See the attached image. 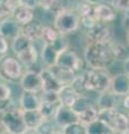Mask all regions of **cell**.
Masks as SVG:
<instances>
[{
    "mask_svg": "<svg viewBox=\"0 0 129 134\" xmlns=\"http://www.w3.org/2000/svg\"><path fill=\"white\" fill-rule=\"evenodd\" d=\"M53 120L57 126L62 130L73 123L80 122V117H79L78 113L72 107L64 106V105H61L59 107V110H57L55 116L53 117Z\"/></svg>",
    "mask_w": 129,
    "mask_h": 134,
    "instance_id": "obj_11",
    "label": "cell"
},
{
    "mask_svg": "<svg viewBox=\"0 0 129 134\" xmlns=\"http://www.w3.org/2000/svg\"><path fill=\"white\" fill-rule=\"evenodd\" d=\"M42 93L43 95L40 96L42 103L39 111L45 119H53L59 107L62 105L60 102L59 93H45V92H42Z\"/></svg>",
    "mask_w": 129,
    "mask_h": 134,
    "instance_id": "obj_9",
    "label": "cell"
},
{
    "mask_svg": "<svg viewBox=\"0 0 129 134\" xmlns=\"http://www.w3.org/2000/svg\"><path fill=\"white\" fill-rule=\"evenodd\" d=\"M38 56H39L38 50H37L36 46L34 45L32 48H29L25 53L20 54L19 56H17V58L20 60V63H22L24 66L32 67V66H34L36 64L37 60H38Z\"/></svg>",
    "mask_w": 129,
    "mask_h": 134,
    "instance_id": "obj_26",
    "label": "cell"
},
{
    "mask_svg": "<svg viewBox=\"0 0 129 134\" xmlns=\"http://www.w3.org/2000/svg\"><path fill=\"white\" fill-rule=\"evenodd\" d=\"M117 96L110 90L100 93L97 99V106L99 110H108V108H117Z\"/></svg>",
    "mask_w": 129,
    "mask_h": 134,
    "instance_id": "obj_22",
    "label": "cell"
},
{
    "mask_svg": "<svg viewBox=\"0 0 129 134\" xmlns=\"http://www.w3.org/2000/svg\"><path fill=\"white\" fill-rule=\"evenodd\" d=\"M22 134H38L36 132V130H33V129H27L26 131H24Z\"/></svg>",
    "mask_w": 129,
    "mask_h": 134,
    "instance_id": "obj_40",
    "label": "cell"
},
{
    "mask_svg": "<svg viewBox=\"0 0 129 134\" xmlns=\"http://www.w3.org/2000/svg\"><path fill=\"white\" fill-rule=\"evenodd\" d=\"M81 96L79 91L73 85H64L62 90L59 92V97L62 105L72 107L76 99Z\"/></svg>",
    "mask_w": 129,
    "mask_h": 134,
    "instance_id": "obj_20",
    "label": "cell"
},
{
    "mask_svg": "<svg viewBox=\"0 0 129 134\" xmlns=\"http://www.w3.org/2000/svg\"><path fill=\"white\" fill-rule=\"evenodd\" d=\"M34 43H35L34 40H32L29 37H27L26 35H24L22 32L17 38H15L11 41V49L16 55V57H17L20 55V54H23V53L26 52V50L32 48L33 46L35 45Z\"/></svg>",
    "mask_w": 129,
    "mask_h": 134,
    "instance_id": "obj_21",
    "label": "cell"
},
{
    "mask_svg": "<svg viewBox=\"0 0 129 134\" xmlns=\"http://www.w3.org/2000/svg\"><path fill=\"white\" fill-rule=\"evenodd\" d=\"M1 120L3 130H7L14 134H22L27 130L24 120V113L19 105H11L9 108L1 112Z\"/></svg>",
    "mask_w": 129,
    "mask_h": 134,
    "instance_id": "obj_4",
    "label": "cell"
},
{
    "mask_svg": "<svg viewBox=\"0 0 129 134\" xmlns=\"http://www.w3.org/2000/svg\"><path fill=\"white\" fill-rule=\"evenodd\" d=\"M19 83L23 91L34 92V93L43 92V79H42L40 72H35L32 69L26 70L23 74Z\"/></svg>",
    "mask_w": 129,
    "mask_h": 134,
    "instance_id": "obj_10",
    "label": "cell"
},
{
    "mask_svg": "<svg viewBox=\"0 0 129 134\" xmlns=\"http://www.w3.org/2000/svg\"><path fill=\"white\" fill-rule=\"evenodd\" d=\"M123 63H125V65H126V72L129 73V58H128L127 60H125Z\"/></svg>",
    "mask_w": 129,
    "mask_h": 134,
    "instance_id": "obj_42",
    "label": "cell"
},
{
    "mask_svg": "<svg viewBox=\"0 0 129 134\" xmlns=\"http://www.w3.org/2000/svg\"><path fill=\"white\" fill-rule=\"evenodd\" d=\"M111 5L116 10L125 12L129 8V0H111Z\"/></svg>",
    "mask_w": 129,
    "mask_h": 134,
    "instance_id": "obj_35",
    "label": "cell"
},
{
    "mask_svg": "<svg viewBox=\"0 0 129 134\" xmlns=\"http://www.w3.org/2000/svg\"><path fill=\"white\" fill-rule=\"evenodd\" d=\"M18 2L12 0H0V21L5 20L8 17H11L12 11Z\"/></svg>",
    "mask_w": 129,
    "mask_h": 134,
    "instance_id": "obj_30",
    "label": "cell"
},
{
    "mask_svg": "<svg viewBox=\"0 0 129 134\" xmlns=\"http://www.w3.org/2000/svg\"><path fill=\"white\" fill-rule=\"evenodd\" d=\"M35 130L38 134H53L56 131L55 122L54 120L52 121V119H45Z\"/></svg>",
    "mask_w": 129,
    "mask_h": 134,
    "instance_id": "obj_31",
    "label": "cell"
},
{
    "mask_svg": "<svg viewBox=\"0 0 129 134\" xmlns=\"http://www.w3.org/2000/svg\"><path fill=\"white\" fill-rule=\"evenodd\" d=\"M62 34H60L56 30L55 27L52 26H44L43 34H42V38L40 40L43 41V44H54L55 41L60 38V36Z\"/></svg>",
    "mask_w": 129,
    "mask_h": 134,
    "instance_id": "obj_29",
    "label": "cell"
},
{
    "mask_svg": "<svg viewBox=\"0 0 129 134\" xmlns=\"http://www.w3.org/2000/svg\"><path fill=\"white\" fill-rule=\"evenodd\" d=\"M117 10L115 9V7L108 3L101 2L99 5L94 6L93 14L95 19L98 20V23H103V24H110L112 21H115L117 18Z\"/></svg>",
    "mask_w": 129,
    "mask_h": 134,
    "instance_id": "obj_15",
    "label": "cell"
},
{
    "mask_svg": "<svg viewBox=\"0 0 129 134\" xmlns=\"http://www.w3.org/2000/svg\"><path fill=\"white\" fill-rule=\"evenodd\" d=\"M93 104H95V103H92L88 97H85V96L81 95L80 97L76 99V102L73 104L72 108L78 113V115H79V114H81L82 112H84L86 108H89L90 106H92Z\"/></svg>",
    "mask_w": 129,
    "mask_h": 134,
    "instance_id": "obj_33",
    "label": "cell"
},
{
    "mask_svg": "<svg viewBox=\"0 0 129 134\" xmlns=\"http://www.w3.org/2000/svg\"><path fill=\"white\" fill-rule=\"evenodd\" d=\"M9 47H10L9 40L0 34V55L5 56L8 53V50H9Z\"/></svg>",
    "mask_w": 129,
    "mask_h": 134,
    "instance_id": "obj_36",
    "label": "cell"
},
{
    "mask_svg": "<svg viewBox=\"0 0 129 134\" xmlns=\"http://www.w3.org/2000/svg\"><path fill=\"white\" fill-rule=\"evenodd\" d=\"M110 91L119 97L129 94V73L122 72L112 75Z\"/></svg>",
    "mask_w": 129,
    "mask_h": 134,
    "instance_id": "obj_12",
    "label": "cell"
},
{
    "mask_svg": "<svg viewBox=\"0 0 129 134\" xmlns=\"http://www.w3.org/2000/svg\"><path fill=\"white\" fill-rule=\"evenodd\" d=\"M11 88L6 82L2 81L0 77V104L2 103H8L11 100Z\"/></svg>",
    "mask_w": 129,
    "mask_h": 134,
    "instance_id": "obj_34",
    "label": "cell"
},
{
    "mask_svg": "<svg viewBox=\"0 0 129 134\" xmlns=\"http://www.w3.org/2000/svg\"><path fill=\"white\" fill-rule=\"evenodd\" d=\"M94 6L88 3L85 1H83L82 3H79V6L76 7V12L80 16L81 19V26L86 29H89L91 27H93L95 24L98 23V20L95 19L94 14H93Z\"/></svg>",
    "mask_w": 129,
    "mask_h": 134,
    "instance_id": "obj_16",
    "label": "cell"
},
{
    "mask_svg": "<svg viewBox=\"0 0 129 134\" xmlns=\"http://www.w3.org/2000/svg\"><path fill=\"white\" fill-rule=\"evenodd\" d=\"M86 127H88V134H119L116 133L111 127H109L105 122L99 119L88 124Z\"/></svg>",
    "mask_w": 129,
    "mask_h": 134,
    "instance_id": "obj_27",
    "label": "cell"
},
{
    "mask_svg": "<svg viewBox=\"0 0 129 134\" xmlns=\"http://www.w3.org/2000/svg\"><path fill=\"white\" fill-rule=\"evenodd\" d=\"M99 120L105 122L116 133L125 134L129 124V116L125 113L118 111L117 108L99 110Z\"/></svg>",
    "mask_w": 129,
    "mask_h": 134,
    "instance_id": "obj_5",
    "label": "cell"
},
{
    "mask_svg": "<svg viewBox=\"0 0 129 134\" xmlns=\"http://www.w3.org/2000/svg\"><path fill=\"white\" fill-rule=\"evenodd\" d=\"M62 131L64 134H88V127L82 122H76L64 127Z\"/></svg>",
    "mask_w": 129,
    "mask_h": 134,
    "instance_id": "obj_32",
    "label": "cell"
},
{
    "mask_svg": "<svg viewBox=\"0 0 129 134\" xmlns=\"http://www.w3.org/2000/svg\"><path fill=\"white\" fill-rule=\"evenodd\" d=\"M66 0H42L40 8L45 11L53 12L54 15L59 14L60 11L66 9Z\"/></svg>",
    "mask_w": 129,
    "mask_h": 134,
    "instance_id": "obj_25",
    "label": "cell"
},
{
    "mask_svg": "<svg viewBox=\"0 0 129 134\" xmlns=\"http://www.w3.org/2000/svg\"><path fill=\"white\" fill-rule=\"evenodd\" d=\"M40 75L43 79V92L45 93H59L64 86L63 83L54 75V73L48 67L42 69Z\"/></svg>",
    "mask_w": 129,
    "mask_h": 134,
    "instance_id": "obj_13",
    "label": "cell"
},
{
    "mask_svg": "<svg viewBox=\"0 0 129 134\" xmlns=\"http://www.w3.org/2000/svg\"><path fill=\"white\" fill-rule=\"evenodd\" d=\"M23 64L17 57L5 55L0 58V77L7 82L20 81L23 76Z\"/></svg>",
    "mask_w": 129,
    "mask_h": 134,
    "instance_id": "obj_6",
    "label": "cell"
},
{
    "mask_svg": "<svg viewBox=\"0 0 129 134\" xmlns=\"http://www.w3.org/2000/svg\"><path fill=\"white\" fill-rule=\"evenodd\" d=\"M40 1L42 0H22V3L26 5L28 7H30L32 9H36V8L40 7Z\"/></svg>",
    "mask_w": 129,
    "mask_h": 134,
    "instance_id": "obj_37",
    "label": "cell"
},
{
    "mask_svg": "<svg viewBox=\"0 0 129 134\" xmlns=\"http://www.w3.org/2000/svg\"><path fill=\"white\" fill-rule=\"evenodd\" d=\"M60 50L53 44H43L40 52V58L45 67H52L56 64L57 57L60 55Z\"/></svg>",
    "mask_w": 129,
    "mask_h": 134,
    "instance_id": "obj_19",
    "label": "cell"
},
{
    "mask_svg": "<svg viewBox=\"0 0 129 134\" xmlns=\"http://www.w3.org/2000/svg\"><path fill=\"white\" fill-rule=\"evenodd\" d=\"M83 90L102 93L110 90L112 75L106 68H89L84 74L79 75Z\"/></svg>",
    "mask_w": 129,
    "mask_h": 134,
    "instance_id": "obj_2",
    "label": "cell"
},
{
    "mask_svg": "<svg viewBox=\"0 0 129 134\" xmlns=\"http://www.w3.org/2000/svg\"><path fill=\"white\" fill-rule=\"evenodd\" d=\"M45 25L42 24L39 20L34 19L33 21L28 23L23 26V34L26 35L27 37H29L32 40H40L42 38V34H43V29H44Z\"/></svg>",
    "mask_w": 129,
    "mask_h": 134,
    "instance_id": "obj_23",
    "label": "cell"
},
{
    "mask_svg": "<svg viewBox=\"0 0 129 134\" xmlns=\"http://www.w3.org/2000/svg\"><path fill=\"white\" fill-rule=\"evenodd\" d=\"M40 103H42V98L38 96V93L27 92V91L22 92L18 100V105L23 111L39 110Z\"/></svg>",
    "mask_w": 129,
    "mask_h": 134,
    "instance_id": "obj_17",
    "label": "cell"
},
{
    "mask_svg": "<svg viewBox=\"0 0 129 134\" xmlns=\"http://www.w3.org/2000/svg\"><path fill=\"white\" fill-rule=\"evenodd\" d=\"M53 26L62 35H72L81 27L80 16L75 9H66L56 14L53 20Z\"/></svg>",
    "mask_w": 129,
    "mask_h": 134,
    "instance_id": "obj_3",
    "label": "cell"
},
{
    "mask_svg": "<svg viewBox=\"0 0 129 134\" xmlns=\"http://www.w3.org/2000/svg\"><path fill=\"white\" fill-rule=\"evenodd\" d=\"M23 32V26L12 17H8L5 20L0 21V34L6 38L12 41Z\"/></svg>",
    "mask_w": 129,
    "mask_h": 134,
    "instance_id": "obj_14",
    "label": "cell"
},
{
    "mask_svg": "<svg viewBox=\"0 0 129 134\" xmlns=\"http://www.w3.org/2000/svg\"><path fill=\"white\" fill-rule=\"evenodd\" d=\"M122 107L125 110L129 111V94L123 96V99H122Z\"/></svg>",
    "mask_w": 129,
    "mask_h": 134,
    "instance_id": "obj_38",
    "label": "cell"
},
{
    "mask_svg": "<svg viewBox=\"0 0 129 134\" xmlns=\"http://www.w3.org/2000/svg\"><path fill=\"white\" fill-rule=\"evenodd\" d=\"M126 39H127V44L129 46V27L126 28Z\"/></svg>",
    "mask_w": 129,
    "mask_h": 134,
    "instance_id": "obj_41",
    "label": "cell"
},
{
    "mask_svg": "<svg viewBox=\"0 0 129 134\" xmlns=\"http://www.w3.org/2000/svg\"><path fill=\"white\" fill-rule=\"evenodd\" d=\"M0 130H3V126H2V120H1V112H0Z\"/></svg>",
    "mask_w": 129,
    "mask_h": 134,
    "instance_id": "obj_44",
    "label": "cell"
},
{
    "mask_svg": "<svg viewBox=\"0 0 129 134\" xmlns=\"http://www.w3.org/2000/svg\"><path fill=\"white\" fill-rule=\"evenodd\" d=\"M0 134H14V133L7 131V130H2V131H0Z\"/></svg>",
    "mask_w": 129,
    "mask_h": 134,
    "instance_id": "obj_43",
    "label": "cell"
},
{
    "mask_svg": "<svg viewBox=\"0 0 129 134\" xmlns=\"http://www.w3.org/2000/svg\"><path fill=\"white\" fill-rule=\"evenodd\" d=\"M12 1H15V2H18V3H19V2H22V0H12Z\"/></svg>",
    "mask_w": 129,
    "mask_h": 134,
    "instance_id": "obj_46",
    "label": "cell"
},
{
    "mask_svg": "<svg viewBox=\"0 0 129 134\" xmlns=\"http://www.w3.org/2000/svg\"><path fill=\"white\" fill-rule=\"evenodd\" d=\"M53 134H64V133H63V131H62V130H61V131H57V130H56V131L54 132Z\"/></svg>",
    "mask_w": 129,
    "mask_h": 134,
    "instance_id": "obj_45",
    "label": "cell"
},
{
    "mask_svg": "<svg viewBox=\"0 0 129 134\" xmlns=\"http://www.w3.org/2000/svg\"><path fill=\"white\" fill-rule=\"evenodd\" d=\"M83 1H85V2H88V3H91V5H99V3H101L103 2V0H83Z\"/></svg>",
    "mask_w": 129,
    "mask_h": 134,
    "instance_id": "obj_39",
    "label": "cell"
},
{
    "mask_svg": "<svg viewBox=\"0 0 129 134\" xmlns=\"http://www.w3.org/2000/svg\"><path fill=\"white\" fill-rule=\"evenodd\" d=\"M23 113H24V120H25V123H26L27 129L35 130L45 120V117L43 116L39 110L23 111Z\"/></svg>",
    "mask_w": 129,
    "mask_h": 134,
    "instance_id": "obj_24",
    "label": "cell"
},
{
    "mask_svg": "<svg viewBox=\"0 0 129 134\" xmlns=\"http://www.w3.org/2000/svg\"><path fill=\"white\" fill-rule=\"evenodd\" d=\"M55 65L61 67V68L72 70L74 73H79L82 69L83 60L78 55L75 50L68 48L60 53Z\"/></svg>",
    "mask_w": 129,
    "mask_h": 134,
    "instance_id": "obj_7",
    "label": "cell"
},
{
    "mask_svg": "<svg viewBox=\"0 0 129 134\" xmlns=\"http://www.w3.org/2000/svg\"><path fill=\"white\" fill-rule=\"evenodd\" d=\"M98 116H99V108L97 106V104H93L92 106L86 108L84 112H82L81 114H79L80 122H82L85 125H88L90 123H92L93 121L98 120Z\"/></svg>",
    "mask_w": 129,
    "mask_h": 134,
    "instance_id": "obj_28",
    "label": "cell"
},
{
    "mask_svg": "<svg viewBox=\"0 0 129 134\" xmlns=\"http://www.w3.org/2000/svg\"><path fill=\"white\" fill-rule=\"evenodd\" d=\"M83 59L89 68L108 69L117 60L111 43H94L88 41L83 52Z\"/></svg>",
    "mask_w": 129,
    "mask_h": 134,
    "instance_id": "obj_1",
    "label": "cell"
},
{
    "mask_svg": "<svg viewBox=\"0 0 129 134\" xmlns=\"http://www.w3.org/2000/svg\"><path fill=\"white\" fill-rule=\"evenodd\" d=\"M88 41L94 43H111L113 41V32L108 24L97 23L93 27L85 30Z\"/></svg>",
    "mask_w": 129,
    "mask_h": 134,
    "instance_id": "obj_8",
    "label": "cell"
},
{
    "mask_svg": "<svg viewBox=\"0 0 129 134\" xmlns=\"http://www.w3.org/2000/svg\"><path fill=\"white\" fill-rule=\"evenodd\" d=\"M11 17L17 20L22 26H24V25L30 23L35 19V14H34V9H32L30 7L19 2V3H17V6L15 7Z\"/></svg>",
    "mask_w": 129,
    "mask_h": 134,
    "instance_id": "obj_18",
    "label": "cell"
}]
</instances>
